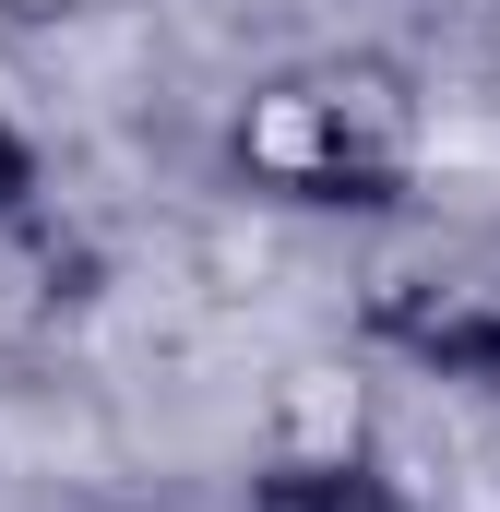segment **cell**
I'll list each match as a JSON object with an SVG mask.
<instances>
[{"label":"cell","mask_w":500,"mask_h":512,"mask_svg":"<svg viewBox=\"0 0 500 512\" xmlns=\"http://www.w3.org/2000/svg\"><path fill=\"white\" fill-rule=\"evenodd\" d=\"M227 167L298 215H393L417 191V84L381 48H322L227 108Z\"/></svg>","instance_id":"6da1fadb"},{"label":"cell","mask_w":500,"mask_h":512,"mask_svg":"<svg viewBox=\"0 0 500 512\" xmlns=\"http://www.w3.org/2000/svg\"><path fill=\"white\" fill-rule=\"evenodd\" d=\"M358 334L381 358L429 370V382H489L500 393V215L393 251L370 274V298H358Z\"/></svg>","instance_id":"7a4b0ae2"},{"label":"cell","mask_w":500,"mask_h":512,"mask_svg":"<svg viewBox=\"0 0 500 512\" xmlns=\"http://www.w3.org/2000/svg\"><path fill=\"white\" fill-rule=\"evenodd\" d=\"M274 453H370V382L358 370H286V405H274Z\"/></svg>","instance_id":"277c9868"},{"label":"cell","mask_w":500,"mask_h":512,"mask_svg":"<svg viewBox=\"0 0 500 512\" xmlns=\"http://www.w3.org/2000/svg\"><path fill=\"white\" fill-rule=\"evenodd\" d=\"M24 203H36V143H24V131L0 120V227H12Z\"/></svg>","instance_id":"5b68a950"},{"label":"cell","mask_w":500,"mask_h":512,"mask_svg":"<svg viewBox=\"0 0 500 512\" xmlns=\"http://www.w3.org/2000/svg\"><path fill=\"white\" fill-rule=\"evenodd\" d=\"M250 512H417V489L381 477V453H262Z\"/></svg>","instance_id":"3957f363"}]
</instances>
